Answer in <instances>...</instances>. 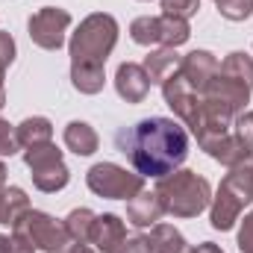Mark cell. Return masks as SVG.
Here are the masks:
<instances>
[{"label":"cell","mask_w":253,"mask_h":253,"mask_svg":"<svg viewBox=\"0 0 253 253\" xmlns=\"http://www.w3.org/2000/svg\"><path fill=\"white\" fill-rule=\"evenodd\" d=\"M180 62H183V56L177 53V47H156V50H150V53L144 56L141 68L147 71L150 85H153V83H156V85H162L171 74H177V71H180Z\"/></svg>","instance_id":"2e32d148"},{"label":"cell","mask_w":253,"mask_h":253,"mask_svg":"<svg viewBox=\"0 0 253 253\" xmlns=\"http://www.w3.org/2000/svg\"><path fill=\"white\" fill-rule=\"evenodd\" d=\"M27 212H30V197H27V191L18 189V186L0 189V224L15 227Z\"/></svg>","instance_id":"ffe728a7"},{"label":"cell","mask_w":253,"mask_h":253,"mask_svg":"<svg viewBox=\"0 0 253 253\" xmlns=\"http://www.w3.org/2000/svg\"><path fill=\"white\" fill-rule=\"evenodd\" d=\"M56 253H94V251H91L88 245H80V242H68L62 251H56Z\"/></svg>","instance_id":"f546056e"},{"label":"cell","mask_w":253,"mask_h":253,"mask_svg":"<svg viewBox=\"0 0 253 253\" xmlns=\"http://www.w3.org/2000/svg\"><path fill=\"white\" fill-rule=\"evenodd\" d=\"M206 153L215 159V162H221V165H227V168H233V165H239V162H245L248 156H251V150L230 132V135H224V138H218V141H212L209 147H206Z\"/></svg>","instance_id":"44dd1931"},{"label":"cell","mask_w":253,"mask_h":253,"mask_svg":"<svg viewBox=\"0 0 253 253\" xmlns=\"http://www.w3.org/2000/svg\"><path fill=\"white\" fill-rule=\"evenodd\" d=\"M224 77H230V80H236V83H242V85H248L253 88V59L245 53V50H236V53H230L221 68H218Z\"/></svg>","instance_id":"7402d4cb"},{"label":"cell","mask_w":253,"mask_h":253,"mask_svg":"<svg viewBox=\"0 0 253 253\" xmlns=\"http://www.w3.org/2000/svg\"><path fill=\"white\" fill-rule=\"evenodd\" d=\"M253 203V153L230 168V174L221 180V186L215 191L212 203H209V221L215 230H233L236 221L242 218L245 206Z\"/></svg>","instance_id":"277c9868"},{"label":"cell","mask_w":253,"mask_h":253,"mask_svg":"<svg viewBox=\"0 0 253 253\" xmlns=\"http://www.w3.org/2000/svg\"><path fill=\"white\" fill-rule=\"evenodd\" d=\"M239 251L253 253V209L245 215V221H242V227H239Z\"/></svg>","instance_id":"83f0119b"},{"label":"cell","mask_w":253,"mask_h":253,"mask_svg":"<svg viewBox=\"0 0 253 253\" xmlns=\"http://www.w3.org/2000/svg\"><path fill=\"white\" fill-rule=\"evenodd\" d=\"M62 138H65V147L71 153H77V156H91L97 150V144H100L94 126L85 124V121H71V124L65 126Z\"/></svg>","instance_id":"d6986e66"},{"label":"cell","mask_w":253,"mask_h":253,"mask_svg":"<svg viewBox=\"0 0 253 253\" xmlns=\"http://www.w3.org/2000/svg\"><path fill=\"white\" fill-rule=\"evenodd\" d=\"M233 135L248 147L253 153V109L251 112H242V115H236V121H233Z\"/></svg>","instance_id":"484cf974"},{"label":"cell","mask_w":253,"mask_h":253,"mask_svg":"<svg viewBox=\"0 0 253 253\" xmlns=\"http://www.w3.org/2000/svg\"><path fill=\"white\" fill-rule=\"evenodd\" d=\"M118 44V21L106 12H94L71 33V83L80 94H97L106 83V59Z\"/></svg>","instance_id":"7a4b0ae2"},{"label":"cell","mask_w":253,"mask_h":253,"mask_svg":"<svg viewBox=\"0 0 253 253\" xmlns=\"http://www.w3.org/2000/svg\"><path fill=\"white\" fill-rule=\"evenodd\" d=\"M12 233L24 236V239H27L36 251H44V253L62 251L65 245L71 242L62 221H56L53 215L39 212V209H30V212H27V215H24V218L12 227Z\"/></svg>","instance_id":"ba28073f"},{"label":"cell","mask_w":253,"mask_h":253,"mask_svg":"<svg viewBox=\"0 0 253 253\" xmlns=\"http://www.w3.org/2000/svg\"><path fill=\"white\" fill-rule=\"evenodd\" d=\"M141 3H147V0H141Z\"/></svg>","instance_id":"e575fe53"},{"label":"cell","mask_w":253,"mask_h":253,"mask_svg":"<svg viewBox=\"0 0 253 253\" xmlns=\"http://www.w3.org/2000/svg\"><path fill=\"white\" fill-rule=\"evenodd\" d=\"M12 62H15V39L0 30V71H6Z\"/></svg>","instance_id":"f1b7e54d"},{"label":"cell","mask_w":253,"mask_h":253,"mask_svg":"<svg viewBox=\"0 0 253 253\" xmlns=\"http://www.w3.org/2000/svg\"><path fill=\"white\" fill-rule=\"evenodd\" d=\"M215 6L227 21H248L253 12V0H215Z\"/></svg>","instance_id":"cb8c5ba5"},{"label":"cell","mask_w":253,"mask_h":253,"mask_svg":"<svg viewBox=\"0 0 253 253\" xmlns=\"http://www.w3.org/2000/svg\"><path fill=\"white\" fill-rule=\"evenodd\" d=\"M159 3H162V15L183 18V21L200 12V0H159Z\"/></svg>","instance_id":"d4e9b609"},{"label":"cell","mask_w":253,"mask_h":253,"mask_svg":"<svg viewBox=\"0 0 253 253\" xmlns=\"http://www.w3.org/2000/svg\"><path fill=\"white\" fill-rule=\"evenodd\" d=\"M85 186L106 200H132L138 191H144V177L115 162H97L88 168Z\"/></svg>","instance_id":"8992f818"},{"label":"cell","mask_w":253,"mask_h":253,"mask_svg":"<svg viewBox=\"0 0 253 253\" xmlns=\"http://www.w3.org/2000/svg\"><path fill=\"white\" fill-rule=\"evenodd\" d=\"M6 106V85H3V71H0V109Z\"/></svg>","instance_id":"d6a6232c"},{"label":"cell","mask_w":253,"mask_h":253,"mask_svg":"<svg viewBox=\"0 0 253 253\" xmlns=\"http://www.w3.org/2000/svg\"><path fill=\"white\" fill-rule=\"evenodd\" d=\"M0 189H6V165L0 162Z\"/></svg>","instance_id":"836d02e7"},{"label":"cell","mask_w":253,"mask_h":253,"mask_svg":"<svg viewBox=\"0 0 253 253\" xmlns=\"http://www.w3.org/2000/svg\"><path fill=\"white\" fill-rule=\"evenodd\" d=\"M15 138L24 150L30 147H42V144H50L53 141V124L42 115H33V118H24L21 124L15 126Z\"/></svg>","instance_id":"ac0fdd59"},{"label":"cell","mask_w":253,"mask_h":253,"mask_svg":"<svg viewBox=\"0 0 253 253\" xmlns=\"http://www.w3.org/2000/svg\"><path fill=\"white\" fill-rule=\"evenodd\" d=\"M162 97H165V103L171 106V112H174L186 126H191L194 115H197V109H200V94H197L189 83L183 80L180 71L171 74V77L162 83Z\"/></svg>","instance_id":"8fae6325"},{"label":"cell","mask_w":253,"mask_h":253,"mask_svg":"<svg viewBox=\"0 0 253 253\" xmlns=\"http://www.w3.org/2000/svg\"><path fill=\"white\" fill-rule=\"evenodd\" d=\"M18 150H21V144L15 138V126L0 118V156H15Z\"/></svg>","instance_id":"4316f807"},{"label":"cell","mask_w":253,"mask_h":253,"mask_svg":"<svg viewBox=\"0 0 253 253\" xmlns=\"http://www.w3.org/2000/svg\"><path fill=\"white\" fill-rule=\"evenodd\" d=\"M115 91L126 103H141L147 97V91H150L147 71L138 62H121L118 71H115Z\"/></svg>","instance_id":"4fadbf2b"},{"label":"cell","mask_w":253,"mask_h":253,"mask_svg":"<svg viewBox=\"0 0 253 253\" xmlns=\"http://www.w3.org/2000/svg\"><path fill=\"white\" fill-rule=\"evenodd\" d=\"M88 242L97 248L100 253H118L126 242V227L124 221L112 212L106 215H97L94 224H91V233H88Z\"/></svg>","instance_id":"7c38bea8"},{"label":"cell","mask_w":253,"mask_h":253,"mask_svg":"<svg viewBox=\"0 0 253 253\" xmlns=\"http://www.w3.org/2000/svg\"><path fill=\"white\" fill-rule=\"evenodd\" d=\"M153 191L162 203V212L174 215V218H197L212 203L209 180L200 177L197 171H189V168H177L174 174L159 177Z\"/></svg>","instance_id":"3957f363"},{"label":"cell","mask_w":253,"mask_h":253,"mask_svg":"<svg viewBox=\"0 0 253 253\" xmlns=\"http://www.w3.org/2000/svg\"><path fill=\"white\" fill-rule=\"evenodd\" d=\"M162 203L156 197V191H138L132 200H126V221L138 230H150L159 224L162 218Z\"/></svg>","instance_id":"9a60e30c"},{"label":"cell","mask_w":253,"mask_h":253,"mask_svg":"<svg viewBox=\"0 0 253 253\" xmlns=\"http://www.w3.org/2000/svg\"><path fill=\"white\" fill-rule=\"evenodd\" d=\"M218 68H221V62L215 59V53H209V50H191L180 62V74H183V80L189 83L191 88L200 94L209 85V80L218 74Z\"/></svg>","instance_id":"5bb4252c"},{"label":"cell","mask_w":253,"mask_h":253,"mask_svg":"<svg viewBox=\"0 0 253 253\" xmlns=\"http://www.w3.org/2000/svg\"><path fill=\"white\" fill-rule=\"evenodd\" d=\"M24 162L30 168V177H33V186L44 194H56L68 186L71 180V171L62 159V150L50 141V144H42V147H30L24 150Z\"/></svg>","instance_id":"52a82bcc"},{"label":"cell","mask_w":253,"mask_h":253,"mask_svg":"<svg viewBox=\"0 0 253 253\" xmlns=\"http://www.w3.org/2000/svg\"><path fill=\"white\" fill-rule=\"evenodd\" d=\"M118 150L132 162L141 177H168L189 156V132L174 118H141L138 124L124 126L115 135Z\"/></svg>","instance_id":"6da1fadb"},{"label":"cell","mask_w":253,"mask_h":253,"mask_svg":"<svg viewBox=\"0 0 253 253\" xmlns=\"http://www.w3.org/2000/svg\"><path fill=\"white\" fill-rule=\"evenodd\" d=\"M94 212L80 206V209H71L68 218H65V230H68V239L71 242H80V245H88V233H91V224H94Z\"/></svg>","instance_id":"603a6c76"},{"label":"cell","mask_w":253,"mask_h":253,"mask_svg":"<svg viewBox=\"0 0 253 253\" xmlns=\"http://www.w3.org/2000/svg\"><path fill=\"white\" fill-rule=\"evenodd\" d=\"M129 39L141 47H180L191 39V27L183 18L144 15L129 24Z\"/></svg>","instance_id":"5b68a950"},{"label":"cell","mask_w":253,"mask_h":253,"mask_svg":"<svg viewBox=\"0 0 253 253\" xmlns=\"http://www.w3.org/2000/svg\"><path fill=\"white\" fill-rule=\"evenodd\" d=\"M12 248V236H0V253H9Z\"/></svg>","instance_id":"1f68e13d"},{"label":"cell","mask_w":253,"mask_h":253,"mask_svg":"<svg viewBox=\"0 0 253 253\" xmlns=\"http://www.w3.org/2000/svg\"><path fill=\"white\" fill-rule=\"evenodd\" d=\"M68 27H71V12L62 6H42L27 21L33 44H39L42 50H59L65 44Z\"/></svg>","instance_id":"9c48e42d"},{"label":"cell","mask_w":253,"mask_h":253,"mask_svg":"<svg viewBox=\"0 0 253 253\" xmlns=\"http://www.w3.org/2000/svg\"><path fill=\"white\" fill-rule=\"evenodd\" d=\"M200 97H203L206 103H212V106H221L224 112H230V115L236 118V115L245 112V106H248V100H251V88L242 85V83H236V80H230V77H224V74L218 71V74L209 80V85L200 91Z\"/></svg>","instance_id":"30bf717a"},{"label":"cell","mask_w":253,"mask_h":253,"mask_svg":"<svg viewBox=\"0 0 253 253\" xmlns=\"http://www.w3.org/2000/svg\"><path fill=\"white\" fill-rule=\"evenodd\" d=\"M186 253H224L215 242H203V245H197V248H189Z\"/></svg>","instance_id":"4dcf8cb0"},{"label":"cell","mask_w":253,"mask_h":253,"mask_svg":"<svg viewBox=\"0 0 253 253\" xmlns=\"http://www.w3.org/2000/svg\"><path fill=\"white\" fill-rule=\"evenodd\" d=\"M147 242V253H186L189 245H186V236L171 227V224H156L150 227V233L144 236Z\"/></svg>","instance_id":"e0dca14e"}]
</instances>
